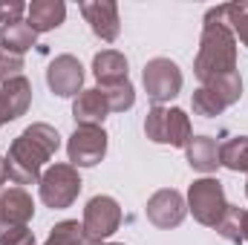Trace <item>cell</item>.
<instances>
[{"label":"cell","instance_id":"cell-1","mask_svg":"<svg viewBox=\"0 0 248 245\" xmlns=\"http://www.w3.org/2000/svg\"><path fill=\"white\" fill-rule=\"evenodd\" d=\"M58 147H61V136L55 127L44 122L26 127L9 147V156H6L9 179L17 187L41 182V168H44V162H49L55 156Z\"/></svg>","mask_w":248,"mask_h":245},{"label":"cell","instance_id":"cell-2","mask_svg":"<svg viewBox=\"0 0 248 245\" xmlns=\"http://www.w3.org/2000/svg\"><path fill=\"white\" fill-rule=\"evenodd\" d=\"M196 78L205 84L211 78L237 72V35L228 26L222 6L211 9L205 15V26H202V41H199V55L193 61Z\"/></svg>","mask_w":248,"mask_h":245},{"label":"cell","instance_id":"cell-3","mask_svg":"<svg viewBox=\"0 0 248 245\" xmlns=\"http://www.w3.org/2000/svg\"><path fill=\"white\" fill-rule=\"evenodd\" d=\"M187 211L193 214V219L199 225H208V228H217L219 219L225 216L228 211V202H225V190L219 179H211V176H202L190 184L187 190Z\"/></svg>","mask_w":248,"mask_h":245},{"label":"cell","instance_id":"cell-4","mask_svg":"<svg viewBox=\"0 0 248 245\" xmlns=\"http://www.w3.org/2000/svg\"><path fill=\"white\" fill-rule=\"evenodd\" d=\"M144 133L156 144L185 147L190 141V119L179 107H153L144 119Z\"/></svg>","mask_w":248,"mask_h":245},{"label":"cell","instance_id":"cell-5","mask_svg":"<svg viewBox=\"0 0 248 245\" xmlns=\"http://www.w3.org/2000/svg\"><path fill=\"white\" fill-rule=\"evenodd\" d=\"M41 199L49 208H69L81 193V176L72 165H52L46 173H41Z\"/></svg>","mask_w":248,"mask_h":245},{"label":"cell","instance_id":"cell-6","mask_svg":"<svg viewBox=\"0 0 248 245\" xmlns=\"http://www.w3.org/2000/svg\"><path fill=\"white\" fill-rule=\"evenodd\" d=\"M144 90L147 98L156 101V107H162V101H170L179 95L182 90V69L170 58H153L144 63Z\"/></svg>","mask_w":248,"mask_h":245},{"label":"cell","instance_id":"cell-7","mask_svg":"<svg viewBox=\"0 0 248 245\" xmlns=\"http://www.w3.org/2000/svg\"><path fill=\"white\" fill-rule=\"evenodd\" d=\"M84 231L93 243L101 245V240L113 237L122 225V208L113 196H93L84 208Z\"/></svg>","mask_w":248,"mask_h":245},{"label":"cell","instance_id":"cell-8","mask_svg":"<svg viewBox=\"0 0 248 245\" xmlns=\"http://www.w3.org/2000/svg\"><path fill=\"white\" fill-rule=\"evenodd\" d=\"M72 168H93L107 153V133L104 127H75L66 144Z\"/></svg>","mask_w":248,"mask_h":245},{"label":"cell","instance_id":"cell-9","mask_svg":"<svg viewBox=\"0 0 248 245\" xmlns=\"http://www.w3.org/2000/svg\"><path fill=\"white\" fill-rule=\"evenodd\" d=\"M147 219L156 225V228H176L182 219H185L187 214V205L185 199H182V193L179 190H173V187H165V190H156L150 199H147Z\"/></svg>","mask_w":248,"mask_h":245},{"label":"cell","instance_id":"cell-10","mask_svg":"<svg viewBox=\"0 0 248 245\" xmlns=\"http://www.w3.org/2000/svg\"><path fill=\"white\" fill-rule=\"evenodd\" d=\"M46 84L61 98L78 95L81 84H84V66H81V61L75 55H58L55 61L49 63V69H46Z\"/></svg>","mask_w":248,"mask_h":245},{"label":"cell","instance_id":"cell-11","mask_svg":"<svg viewBox=\"0 0 248 245\" xmlns=\"http://www.w3.org/2000/svg\"><path fill=\"white\" fill-rule=\"evenodd\" d=\"M81 15H84V20L90 23V29L101 41L113 44L119 38L122 20H119V6L113 0H84L81 3Z\"/></svg>","mask_w":248,"mask_h":245},{"label":"cell","instance_id":"cell-12","mask_svg":"<svg viewBox=\"0 0 248 245\" xmlns=\"http://www.w3.org/2000/svg\"><path fill=\"white\" fill-rule=\"evenodd\" d=\"M29 104H32V84L23 75L0 84V124L20 119L29 110Z\"/></svg>","mask_w":248,"mask_h":245},{"label":"cell","instance_id":"cell-13","mask_svg":"<svg viewBox=\"0 0 248 245\" xmlns=\"http://www.w3.org/2000/svg\"><path fill=\"white\" fill-rule=\"evenodd\" d=\"M35 214V202L23 187H0V222H15V225H29Z\"/></svg>","mask_w":248,"mask_h":245},{"label":"cell","instance_id":"cell-14","mask_svg":"<svg viewBox=\"0 0 248 245\" xmlns=\"http://www.w3.org/2000/svg\"><path fill=\"white\" fill-rule=\"evenodd\" d=\"M107 113H110V104H107V98L98 87L95 90H81L75 104H72V116H75L78 127H101Z\"/></svg>","mask_w":248,"mask_h":245},{"label":"cell","instance_id":"cell-15","mask_svg":"<svg viewBox=\"0 0 248 245\" xmlns=\"http://www.w3.org/2000/svg\"><path fill=\"white\" fill-rule=\"evenodd\" d=\"M66 17V6L61 0H35L26 6V23L35 29V32H49V29H58Z\"/></svg>","mask_w":248,"mask_h":245},{"label":"cell","instance_id":"cell-16","mask_svg":"<svg viewBox=\"0 0 248 245\" xmlns=\"http://www.w3.org/2000/svg\"><path fill=\"white\" fill-rule=\"evenodd\" d=\"M185 150H187V162H190L193 170L211 173V170L219 168V144L211 136H190Z\"/></svg>","mask_w":248,"mask_h":245},{"label":"cell","instance_id":"cell-17","mask_svg":"<svg viewBox=\"0 0 248 245\" xmlns=\"http://www.w3.org/2000/svg\"><path fill=\"white\" fill-rule=\"evenodd\" d=\"M93 75H95L98 87L127 81V58L116 49H104L93 58Z\"/></svg>","mask_w":248,"mask_h":245},{"label":"cell","instance_id":"cell-18","mask_svg":"<svg viewBox=\"0 0 248 245\" xmlns=\"http://www.w3.org/2000/svg\"><path fill=\"white\" fill-rule=\"evenodd\" d=\"M38 41V32L26 23V20H17V23H6L0 26V46H6L9 52H17L23 55L26 49H32Z\"/></svg>","mask_w":248,"mask_h":245},{"label":"cell","instance_id":"cell-19","mask_svg":"<svg viewBox=\"0 0 248 245\" xmlns=\"http://www.w3.org/2000/svg\"><path fill=\"white\" fill-rule=\"evenodd\" d=\"M219 165L234 173H248V136H234L219 147Z\"/></svg>","mask_w":248,"mask_h":245},{"label":"cell","instance_id":"cell-20","mask_svg":"<svg viewBox=\"0 0 248 245\" xmlns=\"http://www.w3.org/2000/svg\"><path fill=\"white\" fill-rule=\"evenodd\" d=\"M202 87H208L225 107H231V104H237L240 98H243V78L237 75V72H228V75H219V78H211V81H205Z\"/></svg>","mask_w":248,"mask_h":245},{"label":"cell","instance_id":"cell-21","mask_svg":"<svg viewBox=\"0 0 248 245\" xmlns=\"http://www.w3.org/2000/svg\"><path fill=\"white\" fill-rule=\"evenodd\" d=\"M44 245H98L93 243L84 231V225H78L75 219H66V222H58L49 234V240Z\"/></svg>","mask_w":248,"mask_h":245},{"label":"cell","instance_id":"cell-22","mask_svg":"<svg viewBox=\"0 0 248 245\" xmlns=\"http://www.w3.org/2000/svg\"><path fill=\"white\" fill-rule=\"evenodd\" d=\"M98 90L104 92V98H107V104H110V113H124V110H130V107L136 104V90H133L130 81L104 84V87H98Z\"/></svg>","mask_w":248,"mask_h":245},{"label":"cell","instance_id":"cell-23","mask_svg":"<svg viewBox=\"0 0 248 245\" xmlns=\"http://www.w3.org/2000/svg\"><path fill=\"white\" fill-rule=\"evenodd\" d=\"M243 216H246V211H240V208H234V205H228V211H225V216L219 219V225H217V231H219V237L222 240H228V243H243Z\"/></svg>","mask_w":248,"mask_h":245},{"label":"cell","instance_id":"cell-24","mask_svg":"<svg viewBox=\"0 0 248 245\" xmlns=\"http://www.w3.org/2000/svg\"><path fill=\"white\" fill-rule=\"evenodd\" d=\"M225 110V104L208 90V87H199L196 92H193V113L196 116H205V119H214V116H219Z\"/></svg>","mask_w":248,"mask_h":245},{"label":"cell","instance_id":"cell-25","mask_svg":"<svg viewBox=\"0 0 248 245\" xmlns=\"http://www.w3.org/2000/svg\"><path fill=\"white\" fill-rule=\"evenodd\" d=\"M222 15L234 26L237 38L248 46V3H228V6H222Z\"/></svg>","mask_w":248,"mask_h":245},{"label":"cell","instance_id":"cell-26","mask_svg":"<svg viewBox=\"0 0 248 245\" xmlns=\"http://www.w3.org/2000/svg\"><path fill=\"white\" fill-rule=\"evenodd\" d=\"M0 245H35V234L29 231V225L0 222Z\"/></svg>","mask_w":248,"mask_h":245},{"label":"cell","instance_id":"cell-27","mask_svg":"<svg viewBox=\"0 0 248 245\" xmlns=\"http://www.w3.org/2000/svg\"><path fill=\"white\" fill-rule=\"evenodd\" d=\"M23 69V55L17 52H9L6 46H0V81H9V78H17Z\"/></svg>","mask_w":248,"mask_h":245},{"label":"cell","instance_id":"cell-28","mask_svg":"<svg viewBox=\"0 0 248 245\" xmlns=\"http://www.w3.org/2000/svg\"><path fill=\"white\" fill-rule=\"evenodd\" d=\"M23 12H26V6L20 0H0V23L3 26L6 23H17Z\"/></svg>","mask_w":248,"mask_h":245},{"label":"cell","instance_id":"cell-29","mask_svg":"<svg viewBox=\"0 0 248 245\" xmlns=\"http://www.w3.org/2000/svg\"><path fill=\"white\" fill-rule=\"evenodd\" d=\"M6 179H9V168H6V159H0V187H3Z\"/></svg>","mask_w":248,"mask_h":245},{"label":"cell","instance_id":"cell-30","mask_svg":"<svg viewBox=\"0 0 248 245\" xmlns=\"http://www.w3.org/2000/svg\"><path fill=\"white\" fill-rule=\"evenodd\" d=\"M243 243H248V211H246V216H243Z\"/></svg>","mask_w":248,"mask_h":245},{"label":"cell","instance_id":"cell-31","mask_svg":"<svg viewBox=\"0 0 248 245\" xmlns=\"http://www.w3.org/2000/svg\"><path fill=\"white\" fill-rule=\"evenodd\" d=\"M110 245H122V243H110Z\"/></svg>","mask_w":248,"mask_h":245},{"label":"cell","instance_id":"cell-32","mask_svg":"<svg viewBox=\"0 0 248 245\" xmlns=\"http://www.w3.org/2000/svg\"><path fill=\"white\" fill-rule=\"evenodd\" d=\"M246 193H248V182H246Z\"/></svg>","mask_w":248,"mask_h":245},{"label":"cell","instance_id":"cell-33","mask_svg":"<svg viewBox=\"0 0 248 245\" xmlns=\"http://www.w3.org/2000/svg\"><path fill=\"white\" fill-rule=\"evenodd\" d=\"M0 84H3V81H0Z\"/></svg>","mask_w":248,"mask_h":245}]
</instances>
